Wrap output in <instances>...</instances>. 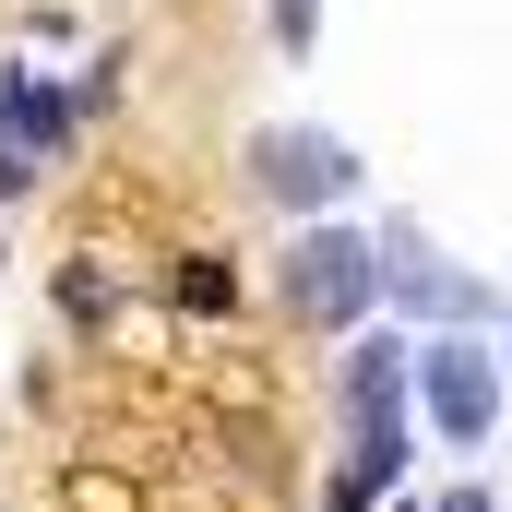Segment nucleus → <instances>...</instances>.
I'll use <instances>...</instances> for the list:
<instances>
[{"label":"nucleus","instance_id":"obj_1","mask_svg":"<svg viewBox=\"0 0 512 512\" xmlns=\"http://www.w3.org/2000/svg\"><path fill=\"white\" fill-rule=\"evenodd\" d=\"M405 370H417V405H429L441 441H489V417H501V358H489V346L441 334V346H417Z\"/></svg>","mask_w":512,"mask_h":512},{"label":"nucleus","instance_id":"obj_2","mask_svg":"<svg viewBox=\"0 0 512 512\" xmlns=\"http://www.w3.org/2000/svg\"><path fill=\"white\" fill-rule=\"evenodd\" d=\"M286 286H298V310H310V322H358V310L382 298V251H370V239H346V227H310V239L286 251Z\"/></svg>","mask_w":512,"mask_h":512},{"label":"nucleus","instance_id":"obj_3","mask_svg":"<svg viewBox=\"0 0 512 512\" xmlns=\"http://www.w3.org/2000/svg\"><path fill=\"white\" fill-rule=\"evenodd\" d=\"M346 179H358V155L334 131H262V191L274 203H334Z\"/></svg>","mask_w":512,"mask_h":512},{"label":"nucleus","instance_id":"obj_4","mask_svg":"<svg viewBox=\"0 0 512 512\" xmlns=\"http://www.w3.org/2000/svg\"><path fill=\"white\" fill-rule=\"evenodd\" d=\"M60 143H72V96L36 84V72H12L0 84V155H60Z\"/></svg>","mask_w":512,"mask_h":512},{"label":"nucleus","instance_id":"obj_5","mask_svg":"<svg viewBox=\"0 0 512 512\" xmlns=\"http://www.w3.org/2000/svg\"><path fill=\"white\" fill-rule=\"evenodd\" d=\"M405 358H417V346H358V370H346L358 429H393V405H405Z\"/></svg>","mask_w":512,"mask_h":512},{"label":"nucleus","instance_id":"obj_6","mask_svg":"<svg viewBox=\"0 0 512 512\" xmlns=\"http://www.w3.org/2000/svg\"><path fill=\"white\" fill-rule=\"evenodd\" d=\"M393 465H405V417H393V429H358V453H346V489H334V501L358 512V501H382L393 489Z\"/></svg>","mask_w":512,"mask_h":512},{"label":"nucleus","instance_id":"obj_7","mask_svg":"<svg viewBox=\"0 0 512 512\" xmlns=\"http://www.w3.org/2000/svg\"><path fill=\"white\" fill-rule=\"evenodd\" d=\"M239 286H227V262H179V310H227Z\"/></svg>","mask_w":512,"mask_h":512},{"label":"nucleus","instance_id":"obj_8","mask_svg":"<svg viewBox=\"0 0 512 512\" xmlns=\"http://www.w3.org/2000/svg\"><path fill=\"white\" fill-rule=\"evenodd\" d=\"M310 24H322V0H274V48H310Z\"/></svg>","mask_w":512,"mask_h":512},{"label":"nucleus","instance_id":"obj_9","mask_svg":"<svg viewBox=\"0 0 512 512\" xmlns=\"http://www.w3.org/2000/svg\"><path fill=\"white\" fill-rule=\"evenodd\" d=\"M429 512H489V489H453V501H429Z\"/></svg>","mask_w":512,"mask_h":512},{"label":"nucleus","instance_id":"obj_10","mask_svg":"<svg viewBox=\"0 0 512 512\" xmlns=\"http://www.w3.org/2000/svg\"><path fill=\"white\" fill-rule=\"evenodd\" d=\"M12 191H24V155H0V203H12Z\"/></svg>","mask_w":512,"mask_h":512},{"label":"nucleus","instance_id":"obj_11","mask_svg":"<svg viewBox=\"0 0 512 512\" xmlns=\"http://www.w3.org/2000/svg\"><path fill=\"white\" fill-rule=\"evenodd\" d=\"M501 370H512V358H501Z\"/></svg>","mask_w":512,"mask_h":512}]
</instances>
